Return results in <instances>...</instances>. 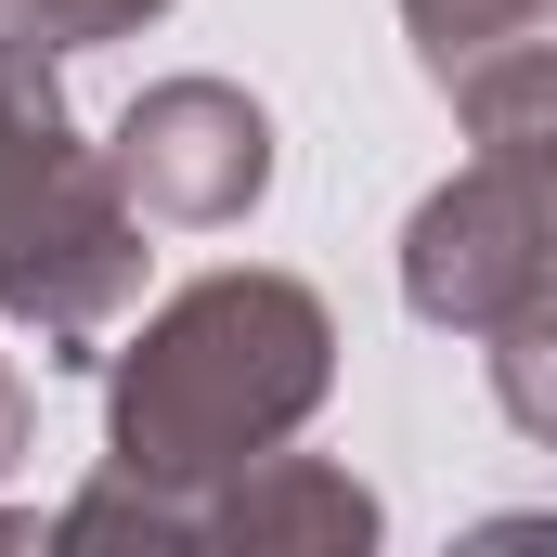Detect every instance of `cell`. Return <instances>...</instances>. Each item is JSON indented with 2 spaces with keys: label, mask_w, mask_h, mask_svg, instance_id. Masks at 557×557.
<instances>
[{
  "label": "cell",
  "mask_w": 557,
  "mask_h": 557,
  "mask_svg": "<svg viewBox=\"0 0 557 557\" xmlns=\"http://www.w3.org/2000/svg\"><path fill=\"white\" fill-rule=\"evenodd\" d=\"M131 156L182 195V208H234V195L260 182V117L221 104V91H169V104L131 117Z\"/></svg>",
  "instance_id": "cell-1"
},
{
  "label": "cell",
  "mask_w": 557,
  "mask_h": 557,
  "mask_svg": "<svg viewBox=\"0 0 557 557\" xmlns=\"http://www.w3.org/2000/svg\"><path fill=\"white\" fill-rule=\"evenodd\" d=\"M416 26H428V52H441V78L454 65L480 78V52H532V65L557 52V0H416Z\"/></svg>",
  "instance_id": "cell-2"
}]
</instances>
